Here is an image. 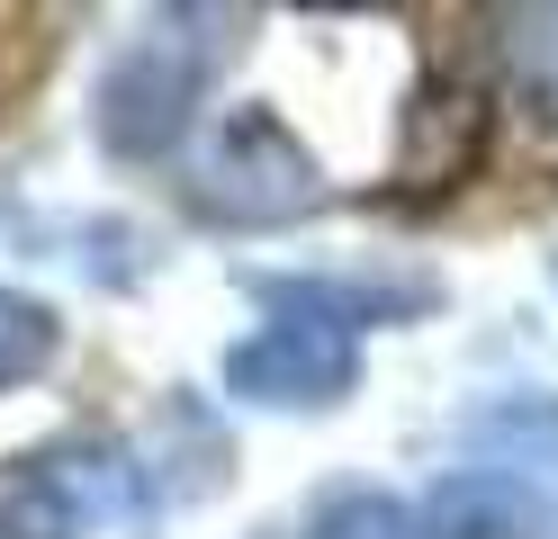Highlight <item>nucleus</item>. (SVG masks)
Segmentation results:
<instances>
[{"label": "nucleus", "instance_id": "1", "mask_svg": "<svg viewBox=\"0 0 558 539\" xmlns=\"http://www.w3.org/2000/svg\"><path fill=\"white\" fill-rule=\"evenodd\" d=\"M234 387H253L270 395V405H316V395H333L342 378H352V323L342 315H289V323H270L262 342H243L234 359Z\"/></svg>", "mask_w": 558, "mask_h": 539}, {"label": "nucleus", "instance_id": "2", "mask_svg": "<svg viewBox=\"0 0 558 539\" xmlns=\"http://www.w3.org/2000/svg\"><path fill=\"white\" fill-rule=\"evenodd\" d=\"M46 351H54V323H46V306L0 297V387H10V378H27V369H46Z\"/></svg>", "mask_w": 558, "mask_h": 539}]
</instances>
